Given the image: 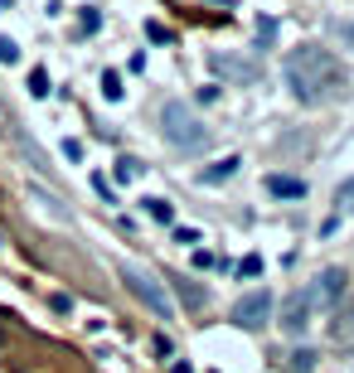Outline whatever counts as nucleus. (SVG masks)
<instances>
[{
    "mask_svg": "<svg viewBox=\"0 0 354 373\" xmlns=\"http://www.w3.org/2000/svg\"><path fill=\"white\" fill-rule=\"evenodd\" d=\"M286 83L306 107H321V102L345 97V63L321 44H301L286 54Z\"/></svg>",
    "mask_w": 354,
    "mask_h": 373,
    "instance_id": "nucleus-1",
    "label": "nucleus"
},
{
    "mask_svg": "<svg viewBox=\"0 0 354 373\" xmlns=\"http://www.w3.org/2000/svg\"><path fill=\"white\" fill-rule=\"evenodd\" d=\"M160 136H165L170 146H180V151L209 146V126L194 116L190 102H165V107H160Z\"/></svg>",
    "mask_w": 354,
    "mask_h": 373,
    "instance_id": "nucleus-2",
    "label": "nucleus"
},
{
    "mask_svg": "<svg viewBox=\"0 0 354 373\" xmlns=\"http://www.w3.org/2000/svg\"><path fill=\"white\" fill-rule=\"evenodd\" d=\"M272 315H277V300H272V291H247V296H238L233 305V325L238 330H262V325H272Z\"/></svg>",
    "mask_w": 354,
    "mask_h": 373,
    "instance_id": "nucleus-3",
    "label": "nucleus"
},
{
    "mask_svg": "<svg viewBox=\"0 0 354 373\" xmlns=\"http://www.w3.org/2000/svg\"><path fill=\"white\" fill-rule=\"evenodd\" d=\"M117 277L126 281V291H131L136 300H146V305H151L155 315H165V320L175 315V305H170V296H165V291L155 286V277H146L141 267H117Z\"/></svg>",
    "mask_w": 354,
    "mask_h": 373,
    "instance_id": "nucleus-4",
    "label": "nucleus"
},
{
    "mask_svg": "<svg viewBox=\"0 0 354 373\" xmlns=\"http://www.w3.org/2000/svg\"><path fill=\"white\" fill-rule=\"evenodd\" d=\"M209 68H214V78L238 83V88L262 78V63H257V59H243V54H229V49H214V54H209Z\"/></svg>",
    "mask_w": 354,
    "mask_h": 373,
    "instance_id": "nucleus-5",
    "label": "nucleus"
},
{
    "mask_svg": "<svg viewBox=\"0 0 354 373\" xmlns=\"http://www.w3.org/2000/svg\"><path fill=\"white\" fill-rule=\"evenodd\" d=\"M345 291H350V272H345V267H325L321 277L306 286V296H311V310H325V305H335Z\"/></svg>",
    "mask_w": 354,
    "mask_h": 373,
    "instance_id": "nucleus-6",
    "label": "nucleus"
},
{
    "mask_svg": "<svg viewBox=\"0 0 354 373\" xmlns=\"http://www.w3.org/2000/svg\"><path fill=\"white\" fill-rule=\"evenodd\" d=\"M277 325H282L286 335H306V325H311V296H306V291H291V296L282 300Z\"/></svg>",
    "mask_w": 354,
    "mask_h": 373,
    "instance_id": "nucleus-7",
    "label": "nucleus"
},
{
    "mask_svg": "<svg viewBox=\"0 0 354 373\" xmlns=\"http://www.w3.org/2000/svg\"><path fill=\"white\" fill-rule=\"evenodd\" d=\"M267 194L272 199H301L306 180H296V175H267Z\"/></svg>",
    "mask_w": 354,
    "mask_h": 373,
    "instance_id": "nucleus-8",
    "label": "nucleus"
},
{
    "mask_svg": "<svg viewBox=\"0 0 354 373\" xmlns=\"http://www.w3.org/2000/svg\"><path fill=\"white\" fill-rule=\"evenodd\" d=\"M238 170H243V160H238V155H224L219 165H209V170H199V185H224V180H233Z\"/></svg>",
    "mask_w": 354,
    "mask_h": 373,
    "instance_id": "nucleus-9",
    "label": "nucleus"
},
{
    "mask_svg": "<svg viewBox=\"0 0 354 373\" xmlns=\"http://www.w3.org/2000/svg\"><path fill=\"white\" fill-rule=\"evenodd\" d=\"M146 213H151L155 223H165V228L175 223V204H170V199H146Z\"/></svg>",
    "mask_w": 354,
    "mask_h": 373,
    "instance_id": "nucleus-10",
    "label": "nucleus"
},
{
    "mask_svg": "<svg viewBox=\"0 0 354 373\" xmlns=\"http://www.w3.org/2000/svg\"><path fill=\"white\" fill-rule=\"evenodd\" d=\"M112 175H117V185H131V180H136V175H141V165H136V160H131V155H121L117 165H112Z\"/></svg>",
    "mask_w": 354,
    "mask_h": 373,
    "instance_id": "nucleus-11",
    "label": "nucleus"
},
{
    "mask_svg": "<svg viewBox=\"0 0 354 373\" xmlns=\"http://www.w3.org/2000/svg\"><path fill=\"white\" fill-rule=\"evenodd\" d=\"M121 93H126V88H121V73H117V68H107V73H102V97H107V102H117Z\"/></svg>",
    "mask_w": 354,
    "mask_h": 373,
    "instance_id": "nucleus-12",
    "label": "nucleus"
},
{
    "mask_svg": "<svg viewBox=\"0 0 354 373\" xmlns=\"http://www.w3.org/2000/svg\"><path fill=\"white\" fill-rule=\"evenodd\" d=\"M29 93H34V97H49V93H54V83H49V73H44V68H29Z\"/></svg>",
    "mask_w": 354,
    "mask_h": 373,
    "instance_id": "nucleus-13",
    "label": "nucleus"
},
{
    "mask_svg": "<svg viewBox=\"0 0 354 373\" xmlns=\"http://www.w3.org/2000/svg\"><path fill=\"white\" fill-rule=\"evenodd\" d=\"M146 39H151V44H175V34H170L160 20H146Z\"/></svg>",
    "mask_w": 354,
    "mask_h": 373,
    "instance_id": "nucleus-14",
    "label": "nucleus"
},
{
    "mask_svg": "<svg viewBox=\"0 0 354 373\" xmlns=\"http://www.w3.org/2000/svg\"><path fill=\"white\" fill-rule=\"evenodd\" d=\"M272 39H277V20H257V49H272Z\"/></svg>",
    "mask_w": 354,
    "mask_h": 373,
    "instance_id": "nucleus-15",
    "label": "nucleus"
},
{
    "mask_svg": "<svg viewBox=\"0 0 354 373\" xmlns=\"http://www.w3.org/2000/svg\"><path fill=\"white\" fill-rule=\"evenodd\" d=\"M291 369H296V373H311V369H316V354H311V349H296V354H291Z\"/></svg>",
    "mask_w": 354,
    "mask_h": 373,
    "instance_id": "nucleus-16",
    "label": "nucleus"
},
{
    "mask_svg": "<svg viewBox=\"0 0 354 373\" xmlns=\"http://www.w3.org/2000/svg\"><path fill=\"white\" fill-rule=\"evenodd\" d=\"M0 63H20V44L0 34Z\"/></svg>",
    "mask_w": 354,
    "mask_h": 373,
    "instance_id": "nucleus-17",
    "label": "nucleus"
},
{
    "mask_svg": "<svg viewBox=\"0 0 354 373\" xmlns=\"http://www.w3.org/2000/svg\"><path fill=\"white\" fill-rule=\"evenodd\" d=\"M238 277H262V257H243V262H238Z\"/></svg>",
    "mask_w": 354,
    "mask_h": 373,
    "instance_id": "nucleus-18",
    "label": "nucleus"
},
{
    "mask_svg": "<svg viewBox=\"0 0 354 373\" xmlns=\"http://www.w3.org/2000/svg\"><path fill=\"white\" fill-rule=\"evenodd\" d=\"M59 151H63V160H73V165H78V160H83V141H73V136H68V141H63V146H59Z\"/></svg>",
    "mask_w": 354,
    "mask_h": 373,
    "instance_id": "nucleus-19",
    "label": "nucleus"
},
{
    "mask_svg": "<svg viewBox=\"0 0 354 373\" xmlns=\"http://www.w3.org/2000/svg\"><path fill=\"white\" fill-rule=\"evenodd\" d=\"M83 29H88V34H98V29H102V15H98V10H93V5H88V10H83Z\"/></svg>",
    "mask_w": 354,
    "mask_h": 373,
    "instance_id": "nucleus-20",
    "label": "nucleus"
},
{
    "mask_svg": "<svg viewBox=\"0 0 354 373\" xmlns=\"http://www.w3.org/2000/svg\"><path fill=\"white\" fill-rule=\"evenodd\" d=\"M170 238H175V243H180V248H194V243H199V233H194V228H175V233H170Z\"/></svg>",
    "mask_w": 354,
    "mask_h": 373,
    "instance_id": "nucleus-21",
    "label": "nucleus"
},
{
    "mask_svg": "<svg viewBox=\"0 0 354 373\" xmlns=\"http://www.w3.org/2000/svg\"><path fill=\"white\" fill-rule=\"evenodd\" d=\"M335 199H340V208H354V175L340 185V194H335Z\"/></svg>",
    "mask_w": 354,
    "mask_h": 373,
    "instance_id": "nucleus-22",
    "label": "nucleus"
},
{
    "mask_svg": "<svg viewBox=\"0 0 354 373\" xmlns=\"http://www.w3.org/2000/svg\"><path fill=\"white\" fill-rule=\"evenodd\" d=\"M175 286H180V296H185V300H190V305H204V296H199V291H194V286H190V281H175Z\"/></svg>",
    "mask_w": 354,
    "mask_h": 373,
    "instance_id": "nucleus-23",
    "label": "nucleus"
},
{
    "mask_svg": "<svg viewBox=\"0 0 354 373\" xmlns=\"http://www.w3.org/2000/svg\"><path fill=\"white\" fill-rule=\"evenodd\" d=\"M155 354H160V359H175V344H170V335H155Z\"/></svg>",
    "mask_w": 354,
    "mask_h": 373,
    "instance_id": "nucleus-24",
    "label": "nucleus"
},
{
    "mask_svg": "<svg viewBox=\"0 0 354 373\" xmlns=\"http://www.w3.org/2000/svg\"><path fill=\"white\" fill-rule=\"evenodd\" d=\"M214 262H219V257H214V252H194V267H199V272H209V267H214Z\"/></svg>",
    "mask_w": 354,
    "mask_h": 373,
    "instance_id": "nucleus-25",
    "label": "nucleus"
},
{
    "mask_svg": "<svg viewBox=\"0 0 354 373\" xmlns=\"http://www.w3.org/2000/svg\"><path fill=\"white\" fill-rule=\"evenodd\" d=\"M54 310L63 315V310H73V296H63V291H54Z\"/></svg>",
    "mask_w": 354,
    "mask_h": 373,
    "instance_id": "nucleus-26",
    "label": "nucleus"
},
{
    "mask_svg": "<svg viewBox=\"0 0 354 373\" xmlns=\"http://www.w3.org/2000/svg\"><path fill=\"white\" fill-rule=\"evenodd\" d=\"M340 39H345V44L354 49V20H345V24H340Z\"/></svg>",
    "mask_w": 354,
    "mask_h": 373,
    "instance_id": "nucleus-27",
    "label": "nucleus"
},
{
    "mask_svg": "<svg viewBox=\"0 0 354 373\" xmlns=\"http://www.w3.org/2000/svg\"><path fill=\"white\" fill-rule=\"evenodd\" d=\"M170 373H194V369H190L185 359H175V364H170Z\"/></svg>",
    "mask_w": 354,
    "mask_h": 373,
    "instance_id": "nucleus-28",
    "label": "nucleus"
},
{
    "mask_svg": "<svg viewBox=\"0 0 354 373\" xmlns=\"http://www.w3.org/2000/svg\"><path fill=\"white\" fill-rule=\"evenodd\" d=\"M209 373H214V369H209Z\"/></svg>",
    "mask_w": 354,
    "mask_h": 373,
    "instance_id": "nucleus-29",
    "label": "nucleus"
}]
</instances>
